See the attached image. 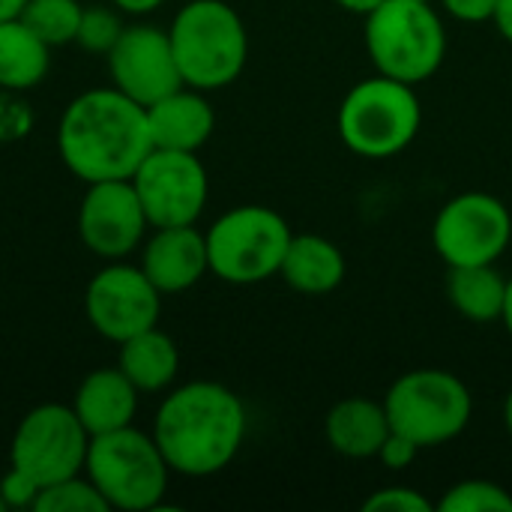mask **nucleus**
Segmentation results:
<instances>
[{
	"instance_id": "f257e3e1",
	"label": "nucleus",
	"mask_w": 512,
	"mask_h": 512,
	"mask_svg": "<svg viewBox=\"0 0 512 512\" xmlns=\"http://www.w3.org/2000/svg\"><path fill=\"white\" fill-rule=\"evenodd\" d=\"M150 150L147 108L117 87L78 93L57 120L60 162L81 183L132 180Z\"/></svg>"
},
{
	"instance_id": "f03ea898",
	"label": "nucleus",
	"mask_w": 512,
	"mask_h": 512,
	"mask_svg": "<svg viewBox=\"0 0 512 512\" xmlns=\"http://www.w3.org/2000/svg\"><path fill=\"white\" fill-rule=\"evenodd\" d=\"M150 435L174 474L213 477L237 459L246 441V408L219 381H189L162 399Z\"/></svg>"
},
{
	"instance_id": "7ed1b4c3",
	"label": "nucleus",
	"mask_w": 512,
	"mask_h": 512,
	"mask_svg": "<svg viewBox=\"0 0 512 512\" xmlns=\"http://www.w3.org/2000/svg\"><path fill=\"white\" fill-rule=\"evenodd\" d=\"M168 39L186 87L222 90L240 78L249 60V33L225 0H189L177 9Z\"/></svg>"
},
{
	"instance_id": "20e7f679",
	"label": "nucleus",
	"mask_w": 512,
	"mask_h": 512,
	"mask_svg": "<svg viewBox=\"0 0 512 512\" xmlns=\"http://www.w3.org/2000/svg\"><path fill=\"white\" fill-rule=\"evenodd\" d=\"M84 474L111 510L147 512L165 501L174 471L150 432L126 426L90 438Z\"/></svg>"
},
{
	"instance_id": "39448f33",
	"label": "nucleus",
	"mask_w": 512,
	"mask_h": 512,
	"mask_svg": "<svg viewBox=\"0 0 512 512\" xmlns=\"http://www.w3.org/2000/svg\"><path fill=\"white\" fill-rule=\"evenodd\" d=\"M366 48L381 75L420 84L441 69L447 30L426 0H384L366 15Z\"/></svg>"
},
{
	"instance_id": "423d86ee",
	"label": "nucleus",
	"mask_w": 512,
	"mask_h": 512,
	"mask_svg": "<svg viewBox=\"0 0 512 512\" xmlns=\"http://www.w3.org/2000/svg\"><path fill=\"white\" fill-rule=\"evenodd\" d=\"M423 108L414 84L375 75L351 87L339 108V135L345 147L366 159L402 153L420 132Z\"/></svg>"
},
{
	"instance_id": "0eeeda50",
	"label": "nucleus",
	"mask_w": 512,
	"mask_h": 512,
	"mask_svg": "<svg viewBox=\"0 0 512 512\" xmlns=\"http://www.w3.org/2000/svg\"><path fill=\"white\" fill-rule=\"evenodd\" d=\"M204 237L216 279L228 285H258L279 273L294 234L276 210L243 204L222 213Z\"/></svg>"
},
{
	"instance_id": "6e6552de",
	"label": "nucleus",
	"mask_w": 512,
	"mask_h": 512,
	"mask_svg": "<svg viewBox=\"0 0 512 512\" xmlns=\"http://www.w3.org/2000/svg\"><path fill=\"white\" fill-rule=\"evenodd\" d=\"M390 429L411 438L420 450L459 438L474 411L471 390L444 369H414L402 375L384 399Z\"/></svg>"
},
{
	"instance_id": "1a4fd4ad",
	"label": "nucleus",
	"mask_w": 512,
	"mask_h": 512,
	"mask_svg": "<svg viewBox=\"0 0 512 512\" xmlns=\"http://www.w3.org/2000/svg\"><path fill=\"white\" fill-rule=\"evenodd\" d=\"M90 432L72 405L45 402L21 417L9 444V465L30 474L42 489L84 474Z\"/></svg>"
},
{
	"instance_id": "9d476101",
	"label": "nucleus",
	"mask_w": 512,
	"mask_h": 512,
	"mask_svg": "<svg viewBox=\"0 0 512 512\" xmlns=\"http://www.w3.org/2000/svg\"><path fill=\"white\" fill-rule=\"evenodd\" d=\"M150 228L195 225L207 207L210 177L198 153L153 147L132 174Z\"/></svg>"
},
{
	"instance_id": "9b49d317",
	"label": "nucleus",
	"mask_w": 512,
	"mask_h": 512,
	"mask_svg": "<svg viewBox=\"0 0 512 512\" xmlns=\"http://www.w3.org/2000/svg\"><path fill=\"white\" fill-rule=\"evenodd\" d=\"M510 237V210L489 192H462L450 198L432 225L435 252L447 267L495 264L510 246Z\"/></svg>"
},
{
	"instance_id": "f8f14e48",
	"label": "nucleus",
	"mask_w": 512,
	"mask_h": 512,
	"mask_svg": "<svg viewBox=\"0 0 512 512\" xmlns=\"http://www.w3.org/2000/svg\"><path fill=\"white\" fill-rule=\"evenodd\" d=\"M162 294L147 273L123 261H108L84 291V318L108 342L120 345L159 324Z\"/></svg>"
},
{
	"instance_id": "ddd939ff",
	"label": "nucleus",
	"mask_w": 512,
	"mask_h": 512,
	"mask_svg": "<svg viewBox=\"0 0 512 512\" xmlns=\"http://www.w3.org/2000/svg\"><path fill=\"white\" fill-rule=\"evenodd\" d=\"M150 222L132 180L87 183L78 204V237L102 261H123L147 240Z\"/></svg>"
},
{
	"instance_id": "4468645a",
	"label": "nucleus",
	"mask_w": 512,
	"mask_h": 512,
	"mask_svg": "<svg viewBox=\"0 0 512 512\" xmlns=\"http://www.w3.org/2000/svg\"><path fill=\"white\" fill-rule=\"evenodd\" d=\"M105 63L111 87L144 108L183 87L168 30L156 24H126L114 48L105 54Z\"/></svg>"
},
{
	"instance_id": "2eb2a0df",
	"label": "nucleus",
	"mask_w": 512,
	"mask_h": 512,
	"mask_svg": "<svg viewBox=\"0 0 512 512\" xmlns=\"http://www.w3.org/2000/svg\"><path fill=\"white\" fill-rule=\"evenodd\" d=\"M141 270L159 294H183L210 273L207 237L195 225L153 228L141 249Z\"/></svg>"
},
{
	"instance_id": "dca6fc26",
	"label": "nucleus",
	"mask_w": 512,
	"mask_h": 512,
	"mask_svg": "<svg viewBox=\"0 0 512 512\" xmlns=\"http://www.w3.org/2000/svg\"><path fill=\"white\" fill-rule=\"evenodd\" d=\"M147 123L153 147L198 153L216 129V111L207 102L204 90L183 84L147 105Z\"/></svg>"
},
{
	"instance_id": "f3484780",
	"label": "nucleus",
	"mask_w": 512,
	"mask_h": 512,
	"mask_svg": "<svg viewBox=\"0 0 512 512\" xmlns=\"http://www.w3.org/2000/svg\"><path fill=\"white\" fill-rule=\"evenodd\" d=\"M138 396L141 393L135 390V384L117 366H102L84 375L75 390L72 408L90 438H96L132 426L138 414Z\"/></svg>"
},
{
	"instance_id": "a211bd4d",
	"label": "nucleus",
	"mask_w": 512,
	"mask_h": 512,
	"mask_svg": "<svg viewBox=\"0 0 512 512\" xmlns=\"http://www.w3.org/2000/svg\"><path fill=\"white\" fill-rule=\"evenodd\" d=\"M345 255L336 243L321 234H294L288 252L282 258L279 276L300 294L321 297L342 285L345 279Z\"/></svg>"
},
{
	"instance_id": "6ab92c4d",
	"label": "nucleus",
	"mask_w": 512,
	"mask_h": 512,
	"mask_svg": "<svg viewBox=\"0 0 512 512\" xmlns=\"http://www.w3.org/2000/svg\"><path fill=\"white\" fill-rule=\"evenodd\" d=\"M327 441L339 456L348 459H372L390 438V417L384 402L369 399H342L327 414Z\"/></svg>"
},
{
	"instance_id": "aec40b11",
	"label": "nucleus",
	"mask_w": 512,
	"mask_h": 512,
	"mask_svg": "<svg viewBox=\"0 0 512 512\" xmlns=\"http://www.w3.org/2000/svg\"><path fill=\"white\" fill-rule=\"evenodd\" d=\"M117 369L135 384L138 393H162L171 390L180 372L177 342L156 327L126 339L117 345Z\"/></svg>"
},
{
	"instance_id": "412c9836",
	"label": "nucleus",
	"mask_w": 512,
	"mask_h": 512,
	"mask_svg": "<svg viewBox=\"0 0 512 512\" xmlns=\"http://www.w3.org/2000/svg\"><path fill=\"white\" fill-rule=\"evenodd\" d=\"M51 45L42 42L21 18L0 21V90L24 93L45 81Z\"/></svg>"
},
{
	"instance_id": "4be33fe9",
	"label": "nucleus",
	"mask_w": 512,
	"mask_h": 512,
	"mask_svg": "<svg viewBox=\"0 0 512 512\" xmlns=\"http://www.w3.org/2000/svg\"><path fill=\"white\" fill-rule=\"evenodd\" d=\"M507 285H510V279H504L495 270V264L450 267L447 297H450V303L456 306L459 315H465V318H471L477 324H489V321L504 318Z\"/></svg>"
},
{
	"instance_id": "5701e85b",
	"label": "nucleus",
	"mask_w": 512,
	"mask_h": 512,
	"mask_svg": "<svg viewBox=\"0 0 512 512\" xmlns=\"http://www.w3.org/2000/svg\"><path fill=\"white\" fill-rule=\"evenodd\" d=\"M84 6L78 0H27L21 21L51 48L69 45L78 36Z\"/></svg>"
},
{
	"instance_id": "b1692460",
	"label": "nucleus",
	"mask_w": 512,
	"mask_h": 512,
	"mask_svg": "<svg viewBox=\"0 0 512 512\" xmlns=\"http://www.w3.org/2000/svg\"><path fill=\"white\" fill-rule=\"evenodd\" d=\"M108 501L99 495V489L81 477H69L60 483H51L39 492L33 512H108Z\"/></svg>"
},
{
	"instance_id": "393cba45",
	"label": "nucleus",
	"mask_w": 512,
	"mask_h": 512,
	"mask_svg": "<svg viewBox=\"0 0 512 512\" xmlns=\"http://www.w3.org/2000/svg\"><path fill=\"white\" fill-rule=\"evenodd\" d=\"M444 512H512V495L492 480L456 483L438 504Z\"/></svg>"
},
{
	"instance_id": "a878e982",
	"label": "nucleus",
	"mask_w": 512,
	"mask_h": 512,
	"mask_svg": "<svg viewBox=\"0 0 512 512\" xmlns=\"http://www.w3.org/2000/svg\"><path fill=\"white\" fill-rule=\"evenodd\" d=\"M123 12L114 6H84L81 24H78V36L75 45H81L90 54H108L114 48V42L123 33Z\"/></svg>"
},
{
	"instance_id": "bb28decb",
	"label": "nucleus",
	"mask_w": 512,
	"mask_h": 512,
	"mask_svg": "<svg viewBox=\"0 0 512 512\" xmlns=\"http://www.w3.org/2000/svg\"><path fill=\"white\" fill-rule=\"evenodd\" d=\"M366 512H432L435 504L429 498H423L417 489L408 486H390V489H378L375 495L366 498L363 504Z\"/></svg>"
},
{
	"instance_id": "cd10ccee",
	"label": "nucleus",
	"mask_w": 512,
	"mask_h": 512,
	"mask_svg": "<svg viewBox=\"0 0 512 512\" xmlns=\"http://www.w3.org/2000/svg\"><path fill=\"white\" fill-rule=\"evenodd\" d=\"M42 486L24 474L21 468H6V474L0 477V498H3V507L9 510H33L36 507V498H39Z\"/></svg>"
},
{
	"instance_id": "c85d7f7f",
	"label": "nucleus",
	"mask_w": 512,
	"mask_h": 512,
	"mask_svg": "<svg viewBox=\"0 0 512 512\" xmlns=\"http://www.w3.org/2000/svg\"><path fill=\"white\" fill-rule=\"evenodd\" d=\"M417 456H420V447H417L411 438L399 435V432H390V438H387L384 447L378 450V459H381L384 468H390V471H405Z\"/></svg>"
},
{
	"instance_id": "c756f323",
	"label": "nucleus",
	"mask_w": 512,
	"mask_h": 512,
	"mask_svg": "<svg viewBox=\"0 0 512 512\" xmlns=\"http://www.w3.org/2000/svg\"><path fill=\"white\" fill-rule=\"evenodd\" d=\"M441 3L453 18L468 21V24L492 21L495 9H498V0H441Z\"/></svg>"
},
{
	"instance_id": "7c9ffc66",
	"label": "nucleus",
	"mask_w": 512,
	"mask_h": 512,
	"mask_svg": "<svg viewBox=\"0 0 512 512\" xmlns=\"http://www.w3.org/2000/svg\"><path fill=\"white\" fill-rule=\"evenodd\" d=\"M165 0H111L114 9H120L123 15H132V18H141V15H150L162 6Z\"/></svg>"
},
{
	"instance_id": "2f4dec72",
	"label": "nucleus",
	"mask_w": 512,
	"mask_h": 512,
	"mask_svg": "<svg viewBox=\"0 0 512 512\" xmlns=\"http://www.w3.org/2000/svg\"><path fill=\"white\" fill-rule=\"evenodd\" d=\"M501 30V36L512 42V0H498V9H495V18H492Z\"/></svg>"
},
{
	"instance_id": "473e14b6",
	"label": "nucleus",
	"mask_w": 512,
	"mask_h": 512,
	"mask_svg": "<svg viewBox=\"0 0 512 512\" xmlns=\"http://www.w3.org/2000/svg\"><path fill=\"white\" fill-rule=\"evenodd\" d=\"M342 9H348V12H357V15H369V12H375L384 0H336Z\"/></svg>"
},
{
	"instance_id": "72a5a7b5",
	"label": "nucleus",
	"mask_w": 512,
	"mask_h": 512,
	"mask_svg": "<svg viewBox=\"0 0 512 512\" xmlns=\"http://www.w3.org/2000/svg\"><path fill=\"white\" fill-rule=\"evenodd\" d=\"M27 0H0V21H12V18H21Z\"/></svg>"
},
{
	"instance_id": "f704fd0d",
	"label": "nucleus",
	"mask_w": 512,
	"mask_h": 512,
	"mask_svg": "<svg viewBox=\"0 0 512 512\" xmlns=\"http://www.w3.org/2000/svg\"><path fill=\"white\" fill-rule=\"evenodd\" d=\"M504 324H507V330H510L512 336V279L510 285H507V306H504V318H501Z\"/></svg>"
},
{
	"instance_id": "c9c22d12",
	"label": "nucleus",
	"mask_w": 512,
	"mask_h": 512,
	"mask_svg": "<svg viewBox=\"0 0 512 512\" xmlns=\"http://www.w3.org/2000/svg\"><path fill=\"white\" fill-rule=\"evenodd\" d=\"M504 426H507V432H510L512 438V390L510 396H507V402H504Z\"/></svg>"
},
{
	"instance_id": "e433bc0d",
	"label": "nucleus",
	"mask_w": 512,
	"mask_h": 512,
	"mask_svg": "<svg viewBox=\"0 0 512 512\" xmlns=\"http://www.w3.org/2000/svg\"><path fill=\"white\" fill-rule=\"evenodd\" d=\"M0 512H6V507H3V498H0Z\"/></svg>"
},
{
	"instance_id": "4c0bfd02",
	"label": "nucleus",
	"mask_w": 512,
	"mask_h": 512,
	"mask_svg": "<svg viewBox=\"0 0 512 512\" xmlns=\"http://www.w3.org/2000/svg\"><path fill=\"white\" fill-rule=\"evenodd\" d=\"M426 3H432V0H426Z\"/></svg>"
}]
</instances>
